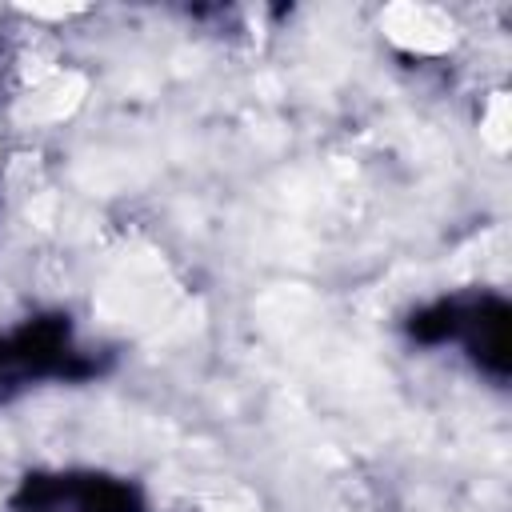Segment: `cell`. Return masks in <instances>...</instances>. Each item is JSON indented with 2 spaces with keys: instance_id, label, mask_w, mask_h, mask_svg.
Wrapping results in <instances>:
<instances>
[{
  "instance_id": "cell-2",
  "label": "cell",
  "mask_w": 512,
  "mask_h": 512,
  "mask_svg": "<svg viewBox=\"0 0 512 512\" xmlns=\"http://www.w3.org/2000/svg\"><path fill=\"white\" fill-rule=\"evenodd\" d=\"M100 364L76 344L68 316H36L0 336V400L36 380H84Z\"/></svg>"
},
{
  "instance_id": "cell-3",
  "label": "cell",
  "mask_w": 512,
  "mask_h": 512,
  "mask_svg": "<svg viewBox=\"0 0 512 512\" xmlns=\"http://www.w3.org/2000/svg\"><path fill=\"white\" fill-rule=\"evenodd\" d=\"M16 512H144L136 484L104 472H32L12 496Z\"/></svg>"
},
{
  "instance_id": "cell-1",
  "label": "cell",
  "mask_w": 512,
  "mask_h": 512,
  "mask_svg": "<svg viewBox=\"0 0 512 512\" xmlns=\"http://www.w3.org/2000/svg\"><path fill=\"white\" fill-rule=\"evenodd\" d=\"M508 304L504 296H448L436 304H424L412 312L408 332L420 344H448L460 340L464 352L484 368L488 376H508Z\"/></svg>"
}]
</instances>
